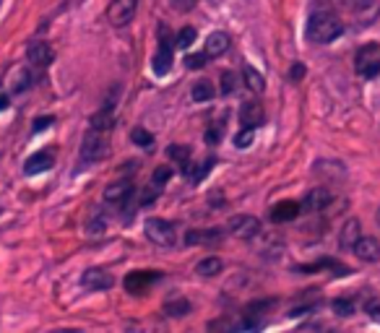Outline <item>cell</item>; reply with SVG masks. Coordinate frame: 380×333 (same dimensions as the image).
<instances>
[{"label":"cell","mask_w":380,"mask_h":333,"mask_svg":"<svg viewBox=\"0 0 380 333\" xmlns=\"http://www.w3.org/2000/svg\"><path fill=\"white\" fill-rule=\"evenodd\" d=\"M341 34H344V24L328 10H318L308 21V40L315 42V45H328Z\"/></svg>","instance_id":"cell-1"},{"label":"cell","mask_w":380,"mask_h":333,"mask_svg":"<svg viewBox=\"0 0 380 333\" xmlns=\"http://www.w3.org/2000/svg\"><path fill=\"white\" fill-rule=\"evenodd\" d=\"M107 151H110L107 133L89 127V133H86L84 144H81V164H97V162L107 157Z\"/></svg>","instance_id":"cell-2"},{"label":"cell","mask_w":380,"mask_h":333,"mask_svg":"<svg viewBox=\"0 0 380 333\" xmlns=\"http://www.w3.org/2000/svg\"><path fill=\"white\" fill-rule=\"evenodd\" d=\"M143 232H146V237H149L151 242H157V245H161V247H172L175 242H177L175 226H172L167 219H159V216H151V219H146Z\"/></svg>","instance_id":"cell-3"},{"label":"cell","mask_w":380,"mask_h":333,"mask_svg":"<svg viewBox=\"0 0 380 333\" xmlns=\"http://www.w3.org/2000/svg\"><path fill=\"white\" fill-rule=\"evenodd\" d=\"M354 68L362 79H375L380 73V45H365V47L357 49Z\"/></svg>","instance_id":"cell-4"},{"label":"cell","mask_w":380,"mask_h":333,"mask_svg":"<svg viewBox=\"0 0 380 333\" xmlns=\"http://www.w3.org/2000/svg\"><path fill=\"white\" fill-rule=\"evenodd\" d=\"M136 10H138V0H112L107 6V21L112 26H125L133 21Z\"/></svg>","instance_id":"cell-5"},{"label":"cell","mask_w":380,"mask_h":333,"mask_svg":"<svg viewBox=\"0 0 380 333\" xmlns=\"http://www.w3.org/2000/svg\"><path fill=\"white\" fill-rule=\"evenodd\" d=\"M260 219L255 216H248V214H237L230 219V232L235 237H240V240H253V237L260 235Z\"/></svg>","instance_id":"cell-6"},{"label":"cell","mask_w":380,"mask_h":333,"mask_svg":"<svg viewBox=\"0 0 380 333\" xmlns=\"http://www.w3.org/2000/svg\"><path fill=\"white\" fill-rule=\"evenodd\" d=\"M81 284L86 286L89 292H104V289H110L115 284V279H112V274L102 271V268H86L81 274Z\"/></svg>","instance_id":"cell-7"},{"label":"cell","mask_w":380,"mask_h":333,"mask_svg":"<svg viewBox=\"0 0 380 333\" xmlns=\"http://www.w3.org/2000/svg\"><path fill=\"white\" fill-rule=\"evenodd\" d=\"M52 58H55V52H52L50 42L37 40L26 47V60H29L31 65H37V68H47L52 63Z\"/></svg>","instance_id":"cell-8"},{"label":"cell","mask_w":380,"mask_h":333,"mask_svg":"<svg viewBox=\"0 0 380 333\" xmlns=\"http://www.w3.org/2000/svg\"><path fill=\"white\" fill-rule=\"evenodd\" d=\"M55 166V154L52 151H37V154H31L29 159H26V164H24V175H42V172H47V169H52Z\"/></svg>","instance_id":"cell-9"},{"label":"cell","mask_w":380,"mask_h":333,"mask_svg":"<svg viewBox=\"0 0 380 333\" xmlns=\"http://www.w3.org/2000/svg\"><path fill=\"white\" fill-rule=\"evenodd\" d=\"M351 253L365 263H375V261H380V242L375 237H360L351 247Z\"/></svg>","instance_id":"cell-10"},{"label":"cell","mask_w":380,"mask_h":333,"mask_svg":"<svg viewBox=\"0 0 380 333\" xmlns=\"http://www.w3.org/2000/svg\"><path fill=\"white\" fill-rule=\"evenodd\" d=\"M331 201H333V193H331L328 187H312L310 193L305 196V201H302V208H308V211H323V208L331 206Z\"/></svg>","instance_id":"cell-11"},{"label":"cell","mask_w":380,"mask_h":333,"mask_svg":"<svg viewBox=\"0 0 380 333\" xmlns=\"http://www.w3.org/2000/svg\"><path fill=\"white\" fill-rule=\"evenodd\" d=\"M263 120H266V112H263V104L260 102H242L240 107V123L245 127H258L263 125Z\"/></svg>","instance_id":"cell-12"},{"label":"cell","mask_w":380,"mask_h":333,"mask_svg":"<svg viewBox=\"0 0 380 333\" xmlns=\"http://www.w3.org/2000/svg\"><path fill=\"white\" fill-rule=\"evenodd\" d=\"M151 68H154L157 76H167V73H170V68H172V45H170V40H164V37H161L159 49H157V55H154V60H151Z\"/></svg>","instance_id":"cell-13"},{"label":"cell","mask_w":380,"mask_h":333,"mask_svg":"<svg viewBox=\"0 0 380 333\" xmlns=\"http://www.w3.org/2000/svg\"><path fill=\"white\" fill-rule=\"evenodd\" d=\"M221 240H224V232L219 226H214V229H190L185 235L188 245H211V242H221Z\"/></svg>","instance_id":"cell-14"},{"label":"cell","mask_w":380,"mask_h":333,"mask_svg":"<svg viewBox=\"0 0 380 333\" xmlns=\"http://www.w3.org/2000/svg\"><path fill=\"white\" fill-rule=\"evenodd\" d=\"M157 279H159L157 271H151V274L149 271H133V274H128V279H125V292L141 294L151 281H157Z\"/></svg>","instance_id":"cell-15"},{"label":"cell","mask_w":380,"mask_h":333,"mask_svg":"<svg viewBox=\"0 0 380 333\" xmlns=\"http://www.w3.org/2000/svg\"><path fill=\"white\" fill-rule=\"evenodd\" d=\"M362 237V224L360 219H349V222H344V226H341L339 232V245L344 247V250H351L354 247V242Z\"/></svg>","instance_id":"cell-16"},{"label":"cell","mask_w":380,"mask_h":333,"mask_svg":"<svg viewBox=\"0 0 380 333\" xmlns=\"http://www.w3.org/2000/svg\"><path fill=\"white\" fill-rule=\"evenodd\" d=\"M221 271H224V261H221L219 255H206V258H200L198 263H196V274L200 279H214Z\"/></svg>","instance_id":"cell-17"},{"label":"cell","mask_w":380,"mask_h":333,"mask_svg":"<svg viewBox=\"0 0 380 333\" xmlns=\"http://www.w3.org/2000/svg\"><path fill=\"white\" fill-rule=\"evenodd\" d=\"M230 49V34L227 31H211L206 37V55L209 58H219Z\"/></svg>","instance_id":"cell-18"},{"label":"cell","mask_w":380,"mask_h":333,"mask_svg":"<svg viewBox=\"0 0 380 333\" xmlns=\"http://www.w3.org/2000/svg\"><path fill=\"white\" fill-rule=\"evenodd\" d=\"M130 196H133V185L125 183V180L104 187V201H107V203H125Z\"/></svg>","instance_id":"cell-19"},{"label":"cell","mask_w":380,"mask_h":333,"mask_svg":"<svg viewBox=\"0 0 380 333\" xmlns=\"http://www.w3.org/2000/svg\"><path fill=\"white\" fill-rule=\"evenodd\" d=\"M300 208L302 206L294 203V201H281V203L271 208V222H292V219H297Z\"/></svg>","instance_id":"cell-20"},{"label":"cell","mask_w":380,"mask_h":333,"mask_svg":"<svg viewBox=\"0 0 380 333\" xmlns=\"http://www.w3.org/2000/svg\"><path fill=\"white\" fill-rule=\"evenodd\" d=\"M107 214L102 208H91V214L86 216V232L89 235H104L107 232Z\"/></svg>","instance_id":"cell-21"},{"label":"cell","mask_w":380,"mask_h":333,"mask_svg":"<svg viewBox=\"0 0 380 333\" xmlns=\"http://www.w3.org/2000/svg\"><path fill=\"white\" fill-rule=\"evenodd\" d=\"M31 84V73L24 65H16L13 68V73H10V91H16V94H21V91H26Z\"/></svg>","instance_id":"cell-22"},{"label":"cell","mask_w":380,"mask_h":333,"mask_svg":"<svg viewBox=\"0 0 380 333\" xmlns=\"http://www.w3.org/2000/svg\"><path fill=\"white\" fill-rule=\"evenodd\" d=\"M190 99H193V102H211V99H214L211 81H196L193 88H190Z\"/></svg>","instance_id":"cell-23"},{"label":"cell","mask_w":380,"mask_h":333,"mask_svg":"<svg viewBox=\"0 0 380 333\" xmlns=\"http://www.w3.org/2000/svg\"><path fill=\"white\" fill-rule=\"evenodd\" d=\"M242 76H245V84H248V88H251V91H255V94H260V91L266 88V79H263V76H260V73L253 68V65H245V68H242Z\"/></svg>","instance_id":"cell-24"},{"label":"cell","mask_w":380,"mask_h":333,"mask_svg":"<svg viewBox=\"0 0 380 333\" xmlns=\"http://www.w3.org/2000/svg\"><path fill=\"white\" fill-rule=\"evenodd\" d=\"M196 37H198V31H196V26H182L180 31H177V40H175V45L180 49H188L193 42H196Z\"/></svg>","instance_id":"cell-25"},{"label":"cell","mask_w":380,"mask_h":333,"mask_svg":"<svg viewBox=\"0 0 380 333\" xmlns=\"http://www.w3.org/2000/svg\"><path fill=\"white\" fill-rule=\"evenodd\" d=\"M91 127H94V130H102V133H107V130L112 127V112H110V109L104 107L100 115H94V118H91Z\"/></svg>","instance_id":"cell-26"},{"label":"cell","mask_w":380,"mask_h":333,"mask_svg":"<svg viewBox=\"0 0 380 333\" xmlns=\"http://www.w3.org/2000/svg\"><path fill=\"white\" fill-rule=\"evenodd\" d=\"M130 141H133L136 146H141V148H151V144H154V136H151L146 127H136V130L130 133Z\"/></svg>","instance_id":"cell-27"},{"label":"cell","mask_w":380,"mask_h":333,"mask_svg":"<svg viewBox=\"0 0 380 333\" xmlns=\"http://www.w3.org/2000/svg\"><path fill=\"white\" fill-rule=\"evenodd\" d=\"M167 157L172 159V162H180V164H185L190 159V146H182V144H175V146L167 148Z\"/></svg>","instance_id":"cell-28"},{"label":"cell","mask_w":380,"mask_h":333,"mask_svg":"<svg viewBox=\"0 0 380 333\" xmlns=\"http://www.w3.org/2000/svg\"><path fill=\"white\" fill-rule=\"evenodd\" d=\"M253 141H255V127H245V130H240V133L235 136V146L248 148L253 146Z\"/></svg>","instance_id":"cell-29"},{"label":"cell","mask_w":380,"mask_h":333,"mask_svg":"<svg viewBox=\"0 0 380 333\" xmlns=\"http://www.w3.org/2000/svg\"><path fill=\"white\" fill-rule=\"evenodd\" d=\"M333 3L341 6V8H349V10H367V8H372L375 0H333Z\"/></svg>","instance_id":"cell-30"},{"label":"cell","mask_w":380,"mask_h":333,"mask_svg":"<svg viewBox=\"0 0 380 333\" xmlns=\"http://www.w3.org/2000/svg\"><path fill=\"white\" fill-rule=\"evenodd\" d=\"M164 310H167V315H175V318H180V315L190 313V302H188V300H177V302L167 304Z\"/></svg>","instance_id":"cell-31"},{"label":"cell","mask_w":380,"mask_h":333,"mask_svg":"<svg viewBox=\"0 0 380 333\" xmlns=\"http://www.w3.org/2000/svg\"><path fill=\"white\" fill-rule=\"evenodd\" d=\"M333 313L341 315V318H349L354 313V302L351 300H333Z\"/></svg>","instance_id":"cell-32"},{"label":"cell","mask_w":380,"mask_h":333,"mask_svg":"<svg viewBox=\"0 0 380 333\" xmlns=\"http://www.w3.org/2000/svg\"><path fill=\"white\" fill-rule=\"evenodd\" d=\"M235 88H237L235 73H230V70H224V73H221V94H235Z\"/></svg>","instance_id":"cell-33"},{"label":"cell","mask_w":380,"mask_h":333,"mask_svg":"<svg viewBox=\"0 0 380 333\" xmlns=\"http://www.w3.org/2000/svg\"><path fill=\"white\" fill-rule=\"evenodd\" d=\"M159 190H161V185H157V183H154L151 187H146V190H143V196H141V206H149V203H154V201L159 198Z\"/></svg>","instance_id":"cell-34"},{"label":"cell","mask_w":380,"mask_h":333,"mask_svg":"<svg viewBox=\"0 0 380 333\" xmlns=\"http://www.w3.org/2000/svg\"><path fill=\"white\" fill-rule=\"evenodd\" d=\"M206 58H209L206 52H203V55H200V52H196V55H188V58H185V65H188L190 70H200L203 65H206Z\"/></svg>","instance_id":"cell-35"},{"label":"cell","mask_w":380,"mask_h":333,"mask_svg":"<svg viewBox=\"0 0 380 333\" xmlns=\"http://www.w3.org/2000/svg\"><path fill=\"white\" fill-rule=\"evenodd\" d=\"M221 133H224V127L221 125H214V127H209V130H206V144H209V146H216V144H219L221 141Z\"/></svg>","instance_id":"cell-36"},{"label":"cell","mask_w":380,"mask_h":333,"mask_svg":"<svg viewBox=\"0 0 380 333\" xmlns=\"http://www.w3.org/2000/svg\"><path fill=\"white\" fill-rule=\"evenodd\" d=\"M365 313L370 315V318H375V320H380V297H372V300L365 302Z\"/></svg>","instance_id":"cell-37"},{"label":"cell","mask_w":380,"mask_h":333,"mask_svg":"<svg viewBox=\"0 0 380 333\" xmlns=\"http://www.w3.org/2000/svg\"><path fill=\"white\" fill-rule=\"evenodd\" d=\"M170 177H172L170 166H157V169H154V183H157V185H164Z\"/></svg>","instance_id":"cell-38"},{"label":"cell","mask_w":380,"mask_h":333,"mask_svg":"<svg viewBox=\"0 0 380 333\" xmlns=\"http://www.w3.org/2000/svg\"><path fill=\"white\" fill-rule=\"evenodd\" d=\"M52 118H40V120H34V133H40L42 127H50Z\"/></svg>","instance_id":"cell-39"},{"label":"cell","mask_w":380,"mask_h":333,"mask_svg":"<svg viewBox=\"0 0 380 333\" xmlns=\"http://www.w3.org/2000/svg\"><path fill=\"white\" fill-rule=\"evenodd\" d=\"M290 76H292V79H302V76H305V68H302V63H297V65L290 70Z\"/></svg>","instance_id":"cell-40"}]
</instances>
